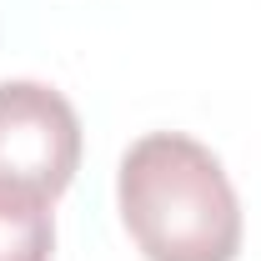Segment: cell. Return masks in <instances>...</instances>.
Segmentation results:
<instances>
[{
	"label": "cell",
	"mask_w": 261,
	"mask_h": 261,
	"mask_svg": "<svg viewBox=\"0 0 261 261\" xmlns=\"http://www.w3.org/2000/svg\"><path fill=\"white\" fill-rule=\"evenodd\" d=\"M116 201L146 261H236L241 201L226 166L181 130H151L121 156Z\"/></svg>",
	"instance_id": "obj_1"
},
{
	"label": "cell",
	"mask_w": 261,
	"mask_h": 261,
	"mask_svg": "<svg viewBox=\"0 0 261 261\" xmlns=\"http://www.w3.org/2000/svg\"><path fill=\"white\" fill-rule=\"evenodd\" d=\"M81 171V116L40 81H0V186L45 201Z\"/></svg>",
	"instance_id": "obj_2"
},
{
	"label": "cell",
	"mask_w": 261,
	"mask_h": 261,
	"mask_svg": "<svg viewBox=\"0 0 261 261\" xmlns=\"http://www.w3.org/2000/svg\"><path fill=\"white\" fill-rule=\"evenodd\" d=\"M50 251H56L50 201L0 186V261H50Z\"/></svg>",
	"instance_id": "obj_3"
}]
</instances>
